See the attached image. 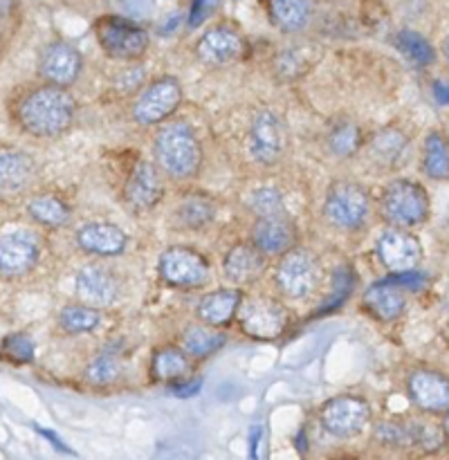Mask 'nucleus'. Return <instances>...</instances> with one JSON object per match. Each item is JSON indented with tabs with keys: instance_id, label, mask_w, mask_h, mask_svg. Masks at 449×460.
Returning a JSON list of instances; mask_svg holds the SVG:
<instances>
[{
	"instance_id": "1",
	"label": "nucleus",
	"mask_w": 449,
	"mask_h": 460,
	"mask_svg": "<svg viewBox=\"0 0 449 460\" xmlns=\"http://www.w3.org/2000/svg\"><path fill=\"white\" fill-rule=\"evenodd\" d=\"M7 115L25 137L58 142L76 128L79 99L72 88L36 79L21 84L9 94Z\"/></svg>"
},
{
	"instance_id": "2",
	"label": "nucleus",
	"mask_w": 449,
	"mask_h": 460,
	"mask_svg": "<svg viewBox=\"0 0 449 460\" xmlns=\"http://www.w3.org/2000/svg\"><path fill=\"white\" fill-rule=\"evenodd\" d=\"M232 139L238 164L250 175L277 173L290 155V126L269 103L247 108Z\"/></svg>"
},
{
	"instance_id": "3",
	"label": "nucleus",
	"mask_w": 449,
	"mask_h": 460,
	"mask_svg": "<svg viewBox=\"0 0 449 460\" xmlns=\"http://www.w3.org/2000/svg\"><path fill=\"white\" fill-rule=\"evenodd\" d=\"M148 155L169 180L171 187L196 184L205 173V137L196 121L180 112L148 133Z\"/></svg>"
},
{
	"instance_id": "4",
	"label": "nucleus",
	"mask_w": 449,
	"mask_h": 460,
	"mask_svg": "<svg viewBox=\"0 0 449 460\" xmlns=\"http://www.w3.org/2000/svg\"><path fill=\"white\" fill-rule=\"evenodd\" d=\"M108 169L115 200L130 218H151L169 198V180L151 155L142 151H117Z\"/></svg>"
},
{
	"instance_id": "5",
	"label": "nucleus",
	"mask_w": 449,
	"mask_h": 460,
	"mask_svg": "<svg viewBox=\"0 0 449 460\" xmlns=\"http://www.w3.org/2000/svg\"><path fill=\"white\" fill-rule=\"evenodd\" d=\"M269 290L290 305H308L323 296L328 288V272L321 254L308 245H296L269 268Z\"/></svg>"
},
{
	"instance_id": "6",
	"label": "nucleus",
	"mask_w": 449,
	"mask_h": 460,
	"mask_svg": "<svg viewBox=\"0 0 449 460\" xmlns=\"http://www.w3.org/2000/svg\"><path fill=\"white\" fill-rule=\"evenodd\" d=\"M319 218L328 232L359 238L375 223V193L357 178L330 180L319 205Z\"/></svg>"
},
{
	"instance_id": "7",
	"label": "nucleus",
	"mask_w": 449,
	"mask_h": 460,
	"mask_svg": "<svg viewBox=\"0 0 449 460\" xmlns=\"http://www.w3.org/2000/svg\"><path fill=\"white\" fill-rule=\"evenodd\" d=\"M375 218L380 225L418 229L429 223L431 196L422 180L395 175L375 193Z\"/></svg>"
},
{
	"instance_id": "8",
	"label": "nucleus",
	"mask_w": 449,
	"mask_h": 460,
	"mask_svg": "<svg viewBox=\"0 0 449 460\" xmlns=\"http://www.w3.org/2000/svg\"><path fill=\"white\" fill-rule=\"evenodd\" d=\"M214 261L193 243H169L162 247L155 261L157 281L173 292H193L209 290L214 283Z\"/></svg>"
},
{
	"instance_id": "9",
	"label": "nucleus",
	"mask_w": 449,
	"mask_h": 460,
	"mask_svg": "<svg viewBox=\"0 0 449 460\" xmlns=\"http://www.w3.org/2000/svg\"><path fill=\"white\" fill-rule=\"evenodd\" d=\"M223 209L224 200L214 191L196 184L175 187L173 196L166 198V229L178 236H207L220 223Z\"/></svg>"
},
{
	"instance_id": "10",
	"label": "nucleus",
	"mask_w": 449,
	"mask_h": 460,
	"mask_svg": "<svg viewBox=\"0 0 449 460\" xmlns=\"http://www.w3.org/2000/svg\"><path fill=\"white\" fill-rule=\"evenodd\" d=\"M182 103V81L171 72H160V75H151V79L139 88V93L126 103V111H128V121L135 128L151 133L153 128L178 115Z\"/></svg>"
},
{
	"instance_id": "11",
	"label": "nucleus",
	"mask_w": 449,
	"mask_h": 460,
	"mask_svg": "<svg viewBox=\"0 0 449 460\" xmlns=\"http://www.w3.org/2000/svg\"><path fill=\"white\" fill-rule=\"evenodd\" d=\"M292 305L286 304L281 296L274 295L272 290H247L238 317L233 326L254 341H277L287 335L292 326Z\"/></svg>"
},
{
	"instance_id": "12",
	"label": "nucleus",
	"mask_w": 449,
	"mask_h": 460,
	"mask_svg": "<svg viewBox=\"0 0 449 460\" xmlns=\"http://www.w3.org/2000/svg\"><path fill=\"white\" fill-rule=\"evenodd\" d=\"M45 254L43 229L12 223L0 229V279L7 283L25 281L39 270Z\"/></svg>"
},
{
	"instance_id": "13",
	"label": "nucleus",
	"mask_w": 449,
	"mask_h": 460,
	"mask_svg": "<svg viewBox=\"0 0 449 460\" xmlns=\"http://www.w3.org/2000/svg\"><path fill=\"white\" fill-rule=\"evenodd\" d=\"M251 52L245 31L232 21L207 25L191 45V57L202 70L220 72L245 61Z\"/></svg>"
},
{
	"instance_id": "14",
	"label": "nucleus",
	"mask_w": 449,
	"mask_h": 460,
	"mask_svg": "<svg viewBox=\"0 0 449 460\" xmlns=\"http://www.w3.org/2000/svg\"><path fill=\"white\" fill-rule=\"evenodd\" d=\"M92 34L99 52L115 66L146 61L151 49V34L146 27L119 13H101L92 22Z\"/></svg>"
},
{
	"instance_id": "15",
	"label": "nucleus",
	"mask_w": 449,
	"mask_h": 460,
	"mask_svg": "<svg viewBox=\"0 0 449 460\" xmlns=\"http://www.w3.org/2000/svg\"><path fill=\"white\" fill-rule=\"evenodd\" d=\"M128 295V279L112 261L88 259L75 274V299L112 310Z\"/></svg>"
},
{
	"instance_id": "16",
	"label": "nucleus",
	"mask_w": 449,
	"mask_h": 460,
	"mask_svg": "<svg viewBox=\"0 0 449 460\" xmlns=\"http://www.w3.org/2000/svg\"><path fill=\"white\" fill-rule=\"evenodd\" d=\"M411 146L413 135L409 133L407 126L391 121V124L368 130V139L359 160L364 162L366 171L386 178V175L400 173L407 166Z\"/></svg>"
},
{
	"instance_id": "17",
	"label": "nucleus",
	"mask_w": 449,
	"mask_h": 460,
	"mask_svg": "<svg viewBox=\"0 0 449 460\" xmlns=\"http://www.w3.org/2000/svg\"><path fill=\"white\" fill-rule=\"evenodd\" d=\"M72 247L84 259L117 261L133 250V236L108 218H88L72 225Z\"/></svg>"
},
{
	"instance_id": "18",
	"label": "nucleus",
	"mask_w": 449,
	"mask_h": 460,
	"mask_svg": "<svg viewBox=\"0 0 449 460\" xmlns=\"http://www.w3.org/2000/svg\"><path fill=\"white\" fill-rule=\"evenodd\" d=\"M373 259L384 274L411 272L425 261V247L413 229L382 225L373 238Z\"/></svg>"
},
{
	"instance_id": "19",
	"label": "nucleus",
	"mask_w": 449,
	"mask_h": 460,
	"mask_svg": "<svg viewBox=\"0 0 449 460\" xmlns=\"http://www.w3.org/2000/svg\"><path fill=\"white\" fill-rule=\"evenodd\" d=\"M319 425L328 436L337 440L357 438L373 418V407L366 395L346 394L332 395L319 407Z\"/></svg>"
},
{
	"instance_id": "20",
	"label": "nucleus",
	"mask_w": 449,
	"mask_h": 460,
	"mask_svg": "<svg viewBox=\"0 0 449 460\" xmlns=\"http://www.w3.org/2000/svg\"><path fill=\"white\" fill-rule=\"evenodd\" d=\"M220 277L229 286L254 290L269 274L272 261L254 245L247 236H238L227 245L220 256Z\"/></svg>"
},
{
	"instance_id": "21",
	"label": "nucleus",
	"mask_w": 449,
	"mask_h": 460,
	"mask_svg": "<svg viewBox=\"0 0 449 460\" xmlns=\"http://www.w3.org/2000/svg\"><path fill=\"white\" fill-rule=\"evenodd\" d=\"M85 72V57L72 40L57 39L48 40L36 57V79L48 84L75 88Z\"/></svg>"
},
{
	"instance_id": "22",
	"label": "nucleus",
	"mask_w": 449,
	"mask_h": 460,
	"mask_svg": "<svg viewBox=\"0 0 449 460\" xmlns=\"http://www.w3.org/2000/svg\"><path fill=\"white\" fill-rule=\"evenodd\" d=\"M404 394L422 416H443L449 409V376L440 368L416 364L404 373Z\"/></svg>"
},
{
	"instance_id": "23",
	"label": "nucleus",
	"mask_w": 449,
	"mask_h": 460,
	"mask_svg": "<svg viewBox=\"0 0 449 460\" xmlns=\"http://www.w3.org/2000/svg\"><path fill=\"white\" fill-rule=\"evenodd\" d=\"M238 209L245 220L295 214L290 207V191L274 173L250 175V182L238 193Z\"/></svg>"
},
{
	"instance_id": "24",
	"label": "nucleus",
	"mask_w": 449,
	"mask_h": 460,
	"mask_svg": "<svg viewBox=\"0 0 449 460\" xmlns=\"http://www.w3.org/2000/svg\"><path fill=\"white\" fill-rule=\"evenodd\" d=\"M245 236L268 256L269 261H277L292 247L304 243V232L296 220V214H278L265 216V218L245 220Z\"/></svg>"
},
{
	"instance_id": "25",
	"label": "nucleus",
	"mask_w": 449,
	"mask_h": 460,
	"mask_svg": "<svg viewBox=\"0 0 449 460\" xmlns=\"http://www.w3.org/2000/svg\"><path fill=\"white\" fill-rule=\"evenodd\" d=\"M368 130L371 128H366L364 121L350 112H337L326 121L321 130L323 155L330 157L337 164L359 160L368 139Z\"/></svg>"
},
{
	"instance_id": "26",
	"label": "nucleus",
	"mask_w": 449,
	"mask_h": 460,
	"mask_svg": "<svg viewBox=\"0 0 449 460\" xmlns=\"http://www.w3.org/2000/svg\"><path fill=\"white\" fill-rule=\"evenodd\" d=\"M39 175L40 166L34 155L16 146H0V205L34 191Z\"/></svg>"
},
{
	"instance_id": "27",
	"label": "nucleus",
	"mask_w": 449,
	"mask_h": 460,
	"mask_svg": "<svg viewBox=\"0 0 449 460\" xmlns=\"http://www.w3.org/2000/svg\"><path fill=\"white\" fill-rule=\"evenodd\" d=\"M198 367L200 364L189 358V353L178 341H160L153 346L151 355H148V380L153 385L171 389V386L198 376Z\"/></svg>"
},
{
	"instance_id": "28",
	"label": "nucleus",
	"mask_w": 449,
	"mask_h": 460,
	"mask_svg": "<svg viewBox=\"0 0 449 460\" xmlns=\"http://www.w3.org/2000/svg\"><path fill=\"white\" fill-rule=\"evenodd\" d=\"M359 305L373 322L384 323V326L398 323L409 310V290H404L400 283L384 274V279L364 288Z\"/></svg>"
},
{
	"instance_id": "29",
	"label": "nucleus",
	"mask_w": 449,
	"mask_h": 460,
	"mask_svg": "<svg viewBox=\"0 0 449 460\" xmlns=\"http://www.w3.org/2000/svg\"><path fill=\"white\" fill-rule=\"evenodd\" d=\"M245 292L247 290L242 288L229 286V283L200 292L196 305H193V319L211 328L229 331L236 323L238 308L245 299Z\"/></svg>"
},
{
	"instance_id": "30",
	"label": "nucleus",
	"mask_w": 449,
	"mask_h": 460,
	"mask_svg": "<svg viewBox=\"0 0 449 460\" xmlns=\"http://www.w3.org/2000/svg\"><path fill=\"white\" fill-rule=\"evenodd\" d=\"M25 218L43 232H61L75 225V205L66 193L40 189L27 196Z\"/></svg>"
},
{
	"instance_id": "31",
	"label": "nucleus",
	"mask_w": 449,
	"mask_h": 460,
	"mask_svg": "<svg viewBox=\"0 0 449 460\" xmlns=\"http://www.w3.org/2000/svg\"><path fill=\"white\" fill-rule=\"evenodd\" d=\"M126 341L124 337H112V340L103 341L97 350L88 358L84 371H81V380L84 385L92 386V389H108V386L117 385L124 376L126 368Z\"/></svg>"
},
{
	"instance_id": "32",
	"label": "nucleus",
	"mask_w": 449,
	"mask_h": 460,
	"mask_svg": "<svg viewBox=\"0 0 449 460\" xmlns=\"http://www.w3.org/2000/svg\"><path fill=\"white\" fill-rule=\"evenodd\" d=\"M319 61L317 45L292 40V43L277 48L268 58V72L277 84H295L301 81Z\"/></svg>"
},
{
	"instance_id": "33",
	"label": "nucleus",
	"mask_w": 449,
	"mask_h": 460,
	"mask_svg": "<svg viewBox=\"0 0 449 460\" xmlns=\"http://www.w3.org/2000/svg\"><path fill=\"white\" fill-rule=\"evenodd\" d=\"M268 22L283 36L299 39L313 25L314 7L310 0H265Z\"/></svg>"
},
{
	"instance_id": "34",
	"label": "nucleus",
	"mask_w": 449,
	"mask_h": 460,
	"mask_svg": "<svg viewBox=\"0 0 449 460\" xmlns=\"http://www.w3.org/2000/svg\"><path fill=\"white\" fill-rule=\"evenodd\" d=\"M418 169L429 182H449V133L443 126H434L422 135Z\"/></svg>"
},
{
	"instance_id": "35",
	"label": "nucleus",
	"mask_w": 449,
	"mask_h": 460,
	"mask_svg": "<svg viewBox=\"0 0 449 460\" xmlns=\"http://www.w3.org/2000/svg\"><path fill=\"white\" fill-rule=\"evenodd\" d=\"M106 314L108 310L75 299L58 308L54 326L63 337H88L101 331L106 323Z\"/></svg>"
},
{
	"instance_id": "36",
	"label": "nucleus",
	"mask_w": 449,
	"mask_h": 460,
	"mask_svg": "<svg viewBox=\"0 0 449 460\" xmlns=\"http://www.w3.org/2000/svg\"><path fill=\"white\" fill-rule=\"evenodd\" d=\"M175 341L187 350L189 358L196 359L198 364H202L227 346L229 335L227 331L211 328L207 326V323H200L193 319V322L184 323V326L180 328L178 335H175Z\"/></svg>"
},
{
	"instance_id": "37",
	"label": "nucleus",
	"mask_w": 449,
	"mask_h": 460,
	"mask_svg": "<svg viewBox=\"0 0 449 460\" xmlns=\"http://www.w3.org/2000/svg\"><path fill=\"white\" fill-rule=\"evenodd\" d=\"M359 277L355 272L353 263H339L330 270V279H328V288L323 296L319 299L317 310L313 314L321 317V314H330L339 310L346 301L353 296L355 288H357Z\"/></svg>"
},
{
	"instance_id": "38",
	"label": "nucleus",
	"mask_w": 449,
	"mask_h": 460,
	"mask_svg": "<svg viewBox=\"0 0 449 460\" xmlns=\"http://www.w3.org/2000/svg\"><path fill=\"white\" fill-rule=\"evenodd\" d=\"M148 79H151V75H148L144 61L142 63H117L115 72H112L110 79L106 81V94L110 99H117V102L128 103Z\"/></svg>"
},
{
	"instance_id": "39",
	"label": "nucleus",
	"mask_w": 449,
	"mask_h": 460,
	"mask_svg": "<svg viewBox=\"0 0 449 460\" xmlns=\"http://www.w3.org/2000/svg\"><path fill=\"white\" fill-rule=\"evenodd\" d=\"M391 45L416 67H431L438 61V52H436L434 45L429 43V39L422 36L420 31L409 30V27H402V30L395 31V34L391 36Z\"/></svg>"
},
{
	"instance_id": "40",
	"label": "nucleus",
	"mask_w": 449,
	"mask_h": 460,
	"mask_svg": "<svg viewBox=\"0 0 449 460\" xmlns=\"http://www.w3.org/2000/svg\"><path fill=\"white\" fill-rule=\"evenodd\" d=\"M409 427H411L409 452L418 454V456L438 454L447 445V436H445L440 422L429 420V418H409Z\"/></svg>"
},
{
	"instance_id": "41",
	"label": "nucleus",
	"mask_w": 449,
	"mask_h": 460,
	"mask_svg": "<svg viewBox=\"0 0 449 460\" xmlns=\"http://www.w3.org/2000/svg\"><path fill=\"white\" fill-rule=\"evenodd\" d=\"M373 440H375L380 447L409 452V445H411L409 418H391V420L377 422L375 429H373Z\"/></svg>"
},
{
	"instance_id": "42",
	"label": "nucleus",
	"mask_w": 449,
	"mask_h": 460,
	"mask_svg": "<svg viewBox=\"0 0 449 460\" xmlns=\"http://www.w3.org/2000/svg\"><path fill=\"white\" fill-rule=\"evenodd\" d=\"M36 346L27 332H12V335L3 337L0 341V359L13 364V367H25V364L34 362Z\"/></svg>"
},
{
	"instance_id": "43",
	"label": "nucleus",
	"mask_w": 449,
	"mask_h": 460,
	"mask_svg": "<svg viewBox=\"0 0 449 460\" xmlns=\"http://www.w3.org/2000/svg\"><path fill=\"white\" fill-rule=\"evenodd\" d=\"M220 9V0H191L187 9V30H198Z\"/></svg>"
},
{
	"instance_id": "44",
	"label": "nucleus",
	"mask_w": 449,
	"mask_h": 460,
	"mask_svg": "<svg viewBox=\"0 0 449 460\" xmlns=\"http://www.w3.org/2000/svg\"><path fill=\"white\" fill-rule=\"evenodd\" d=\"M200 386H202V377L193 376V377H189V380L180 382V385L171 386L169 391L173 395H178V398H191V395H196L198 391H200Z\"/></svg>"
},
{
	"instance_id": "45",
	"label": "nucleus",
	"mask_w": 449,
	"mask_h": 460,
	"mask_svg": "<svg viewBox=\"0 0 449 460\" xmlns=\"http://www.w3.org/2000/svg\"><path fill=\"white\" fill-rule=\"evenodd\" d=\"M431 97L438 106H449V81L447 79H436L431 84Z\"/></svg>"
},
{
	"instance_id": "46",
	"label": "nucleus",
	"mask_w": 449,
	"mask_h": 460,
	"mask_svg": "<svg viewBox=\"0 0 449 460\" xmlns=\"http://www.w3.org/2000/svg\"><path fill=\"white\" fill-rule=\"evenodd\" d=\"M36 431H39V434H40V436H43V438H45V440H49V443H52V445H54V449H58V452H63V454H72V449H70V447H67V445H66V443H63V440H61V438H58V436H57V434H54V431H52V429H43V427H36Z\"/></svg>"
},
{
	"instance_id": "47",
	"label": "nucleus",
	"mask_w": 449,
	"mask_h": 460,
	"mask_svg": "<svg viewBox=\"0 0 449 460\" xmlns=\"http://www.w3.org/2000/svg\"><path fill=\"white\" fill-rule=\"evenodd\" d=\"M260 438H263V427H259V425H254L251 427V431H250V456L251 458H259V443H260Z\"/></svg>"
},
{
	"instance_id": "48",
	"label": "nucleus",
	"mask_w": 449,
	"mask_h": 460,
	"mask_svg": "<svg viewBox=\"0 0 449 460\" xmlns=\"http://www.w3.org/2000/svg\"><path fill=\"white\" fill-rule=\"evenodd\" d=\"M13 9H16V0H0V27L12 18Z\"/></svg>"
},
{
	"instance_id": "49",
	"label": "nucleus",
	"mask_w": 449,
	"mask_h": 460,
	"mask_svg": "<svg viewBox=\"0 0 449 460\" xmlns=\"http://www.w3.org/2000/svg\"><path fill=\"white\" fill-rule=\"evenodd\" d=\"M440 52H443V58H445V63H447V66H449V34L445 36L443 45H440Z\"/></svg>"
},
{
	"instance_id": "50",
	"label": "nucleus",
	"mask_w": 449,
	"mask_h": 460,
	"mask_svg": "<svg viewBox=\"0 0 449 460\" xmlns=\"http://www.w3.org/2000/svg\"><path fill=\"white\" fill-rule=\"evenodd\" d=\"M440 425H443V431H445V436H447V443H449V409L443 413V420H440Z\"/></svg>"
},
{
	"instance_id": "51",
	"label": "nucleus",
	"mask_w": 449,
	"mask_h": 460,
	"mask_svg": "<svg viewBox=\"0 0 449 460\" xmlns=\"http://www.w3.org/2000/svg\"><path fill=\"white\" fill-rule=\"evenodd\" d=\"M339 460H359V458H339Z\"/></svg>"
},
{
	"instance_id": "52",
	"label": "nucleus",
	"mask_w": 449,
	"mask_h": 460,
	"mask_svg": "<svg viewBox=\"0 0 449 460\" xmlns=\"http://www.w3.org/2000/svg\"><path fill=\"white\" fill-rule=\"evenodd\" d=\"M70 3H75V0H70Z\"/></svg>"
}]
</instances>
